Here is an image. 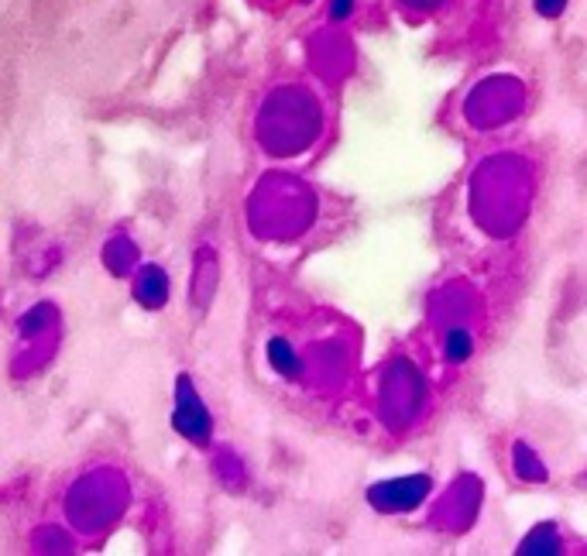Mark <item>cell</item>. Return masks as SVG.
Listing matches in <instances>:
<instances>
[{"label":"cell","instance_id":"277c9868","mask_svg":"<svg viewBox=\"0 0 587 556\" xmlns=\"http://www.w3.org/2000/svg\"><path fill=\"white\" fill-rule=\"evenodd\" d=\"M268 365L276 368L279 375H289V378H296L299 375V357H296V350H292V344L289 340H282V337H271L268 340Z\"/></svg>","mask_w":587,"mask_h":556},{"label":"cell","instance_id":"6da1fadb","mask_svg":"<svg viewBox=\"0 0 587 556\" xmlns=\"http://www.w3.org/2000/svg\"><path fill=\"white\" fill-rule=\"evenodd\" d=\"M172 426L186 436L192 444H210L213 436V416L210 409L203 406V399L196 395L192 388V378L189 375H179L176 381V409H172Z\"/></svg>","mask_w":587,"mask_h":556},{"label":"cell","instance_id":"5b68a950","mask_svg":"<svg viewBox=\"0 0 587 556\" xmlns=\"http://www.w3.org/2000/svg\"><path fill=\"white\" fill-rule=\"evenodd\" d=\"M519 553H523V556H526V553H560V539H557L554 526H539V529L519 546Z\"/></svg>","mask_w":587,"mask_h":556},{"label":"cell","instance_id":"9c48e42d","mask_svg":"<svg viewBox=\"0 0 587 556\" xmlns=\"http://www.w3.org/2000/svg\"><path fill=\"white\" fill-rule=\"evenodd\" d=\"M350 11H355V0H330V18H347Z\"/></svg>","mask_w":587,"mask_h":556},{"label":"cell","instance_id":"3957f363","mask_svg":"<svg viewBox=\"0 0 587 556\" xmlns=\"http://www.w3.org/2000/svg\"><path fill=\"white\" fill-rule=\"evenodd\" d=\"M135 299H138L141 306H148V309L166 306V299H169V278H166V271H162L159 265L141 268L138 282H135Z\"/></svg>","mask_w":587,"mask_h":556},{"label":"cell","instance_id":"8992f818","mask_svg":"<svg viewBox=\"0 0 587 556\" xmlns=\"http://www.w3.org/2000/svg\"><path fill=\"white\" fill-rule=\"evenodd\" d=\"M475 354V340H471V334H467V330H450L447 334V357H450V361H467V357H471Z\"/></svg>","mask_w":587,"mask_h":556},{"label":"cell","instance_id":"52a82bcc","mask_svg":"<svg viewBox=\"0 0 587 556\" xmlns=\"http://www.w3.org/2000/svg\"><path fill=\"white\" fill-rule=\"evenodd\" d=\"M516 470H519L523 481H543V478H546V470L539 467L536 457H529V447H526V444H516Z\"/></svg>","mask_w":587,"mask_h":556},{"label":"cell","instance_id":"7a4b0ae2","mask_svg":"<svg viewBox=\"0 0 587 556\" xmlns=\"http://www.w3.org/2000/svg\"><path fill=\"white\" fill-rule=\"evenodd\" d=\"M429 474H409V478H396V481H378L368 488V502L378 512H412L426 492H429Z\"/></svg>","mask_w":587,"mask_h":556},{"label":"cell","instance_id":"ba28073f","mask_svg":"<svg viewBox=\"0 0 587 556\" xmlns=\"http://www.w3.org/2000/svg\"><path fill=\"white\" fill-rule=\"evenodd\" d=\"M564 8H567V0H536V11L543 18H557V14H564Z\"/></svg>","mask_w":587,"mask_h":556}]
</instances>
